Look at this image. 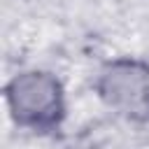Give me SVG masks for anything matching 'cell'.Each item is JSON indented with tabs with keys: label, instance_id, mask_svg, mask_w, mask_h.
<instances>
[{
	"label": "cell",
	"instance_id": "1",
	"mask_svg": "<svg viewBox=\"0 0 149 149\" xmlns=\"http://www.w3.org/2000/svg\"><path fill=\"white\" fill-rule=\"evenodd\" d=\"M7 107L19 126L51 130L65 114L63 86L51 72L30 70L16 74L5 88Z\"/></svg>",
	"mask_w": 149,
	"mask_h": 149
},
{
	"label": "cell",
	"instance_id": "2",
	"mask_svg": "<svg viewBox=\"0 0 149 149\" xmlns=\"http://www.w3.org/2000/svg\"><path fill=\"white\" fill-rule=\"evenodd\" d=\"M98 95L133 121H149V65L135 58H116L98 74Z\"/></svg>",
	"mask_w": 149,
	"mask_h": 149
}]
</instances>
